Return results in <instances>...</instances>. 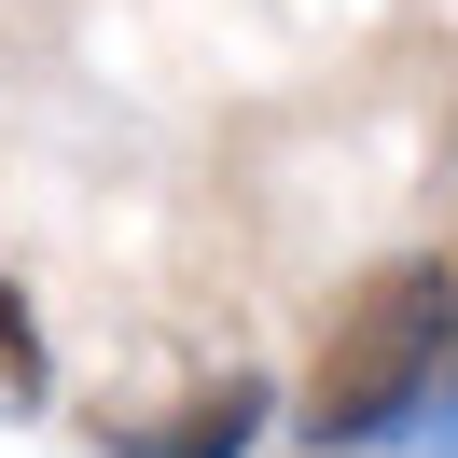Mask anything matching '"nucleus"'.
Here are the masks:
<instances>
[{"mask_svg": "<svg viewBox=\"0 0 458 458\" xmlns=\"http://www.w3.org/2000/svg\"><path fill=\"white\" fill-rule=\"evenodd\" d=\"M42 389H56V361H42V319H29V292H14V264H0V403L29 417Z\"/></svg>", "mask_w": 458, "mask_h": 458, "instance_id": "nucleus-3", "label": "nucleus"}, {"mask_svg": "<svg viewBox=\"0 0 458 458\" xmlns=\"http://www.w3.org/2000/svg\"><path fill=\"white\" fill-rule=\"evenodd\" d=\"M458 375V264L445 250H389L375 278L334 292L306 347V389H292V430L319 458H375L389 430H417Z\"/></svg>", "mask_w": 458, "mask_h": 458, "instance_id": "nucleus-1", "label": "nucleus"}, {"mask_svg": "<svg viewBox=\"0 0 458 458\" xmlns=\"http://www.w3.org/2000/svg\"><path fill=\"white\" fill-rule=\"evenodd\" d=\"M264 417H278V403H264V375H208V389L181 403L167 430H125L112 458H250V445H264Z\"/></svg>", "mask_w": 458, "mask_h": 458, "instance_id": "nucleus-2", "label": "nucleus"}]
</instances>
